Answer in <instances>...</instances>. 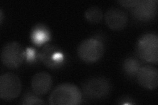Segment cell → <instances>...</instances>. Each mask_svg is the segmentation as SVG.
I'll return each instance as SVG.
<instances>
[{
	"label": "cell",
	"mask_w": 158,
	"mask_h": 105,
	"mask_svg": "<svg viewBox=\"0 0 158 105\" xmlns=\"http://www.w3.org/2000/svg\"><path fill=\"white\" fill-rule=\"evenodd\" d=\"M0 17H1V23H2V21H3V12H2V10H0Z\"/></svg>",
	"instance_id": "obj_17"
},
{
	"label": "cell",
	"mask_w": 158,
	"mask_h": 105,
	"mask_svg": "<svg viewBox=\"0 0 158 105\" xmlns=\"http://www.w3.org/2000/svg\"><path fill=\"white\" fill-rule=\"evenodd\" d=\"M136 75L138 83L142 87L154 89L157 87L158 71L156 67L146 65L140 68Z\"/></svg>",
	"instance_id": "obj_8"
},
{
	"label": "cell",
	"mask_w": 158,
	"mask_h": 105,
	"mask_svg": "<svg viewBox=\"0 0 158 105\" xmlns=\"http://www.w3.org/2000/svg\"><path fill=\"white\" fill-rule=\"evenodd\" d=\"M104 47L103 44L95 39H86L78 47V55L81 60L88 63L98 61L103 56Z\"/></svg>",
	"instance_id": "obj_4"
},
{
	"label": "cell",
	"mask_w": 158,
	"mask_h": 105,
	"mask_svg": "<svg viewBox=\"0 0 158 105\" xmlns=\"http://www.w3.org/2000/svg\"><path fill=\"white\" fill-rule=\"evenodd\" d=\"M85 15L88 22L95 24L100 22L102 21L103 18V13L100 7L92 6L86 10Z\"/></svg>",
	"instance_id": "obj_12"
},
{
	"label": "cell",
	"mask_w": 158,
	"mask_h": 105,
	"mask_svg": "<svg viewBox=\"0 0 158 105\" xmlns=\"http://www.w3.org/2000/svg\"><path fill=\"white\" fill-rule=\"evenodd\" d=\"M22 104H45L42 99H39L38 97L32 94H26L23 99L21 102Z\"/></svg>",
	"instance_id": "obj_14"
},
{
	"label": "cell",
	"mask_w": 158,
	"mask_h": 105,
	"mask_svg": "<svg viewBox=\"0 0 158 105\" xmlns=\"http://www.w3.org/2000/svg\"><path fill=\"white\" fill-rule=\"evenodd\" d=\"M127 13L119 8L113 7L106 12L105 21L107 26L114 30H120L124 28L128 22Z\"/></svg>",
	"instance_id": "obj_9"
},
{
	"label": "cell",
	"mask_w": 158,
	"mask_h": 105,
	"mask_svg": "<svg viewBox=\"0 0 158 105\" xmlns=\"http://www.w3.org/2000/svg\"><path fill=\"white\" fill-rule=\"evenodd\" d=\"M82 101L81 91L71 83H62L57 86L49 99L50 104L77 105Z\"/></svg>",
	"instance_id": "obj_1"
},
{
	"label": "cell",
	"mask_w": 158,
	"mask_h": 105,
	"mask_svg": "<svg viewBox=\"0 0 158 105\" xmlns=\"http://www.w3.org/2000/svg\"><path fill=\"white\" fill-rule=\"evenodd\" d=\"M123 68L125 71L131 76L137 74L138 71L140 68V64L137 59L135 58H128L127 59L124 64H123Z\"/></svg>",
	"instance_id": "obj_13"
},
{
	"label": "cell",
	"mask_w": 158,
	"mask_h": 105,
	"mask_svg": "<svg viewBox=\"0 0 158 105\" xmlns=\"http://www.w3.org/2000/svg\"><path fill=\"white\" fill-rule=\"evenodd\" d=\"M32 38L36 43H42L47 39V32L43 29H36L33 33Z\"/></svg>",
	"instance_id": "obj_15"
},
{
	"label": "cell",
	"mask_w": 158,
	"mask_h": 105,
	"mask_svg": "<svg viewBox=\"0 0 158 105\" xmlns=\"http://www.w3.org/2000/svg\"><path fill=\"white\" fill-rule=\"evenodd\" d=\"M121 5L126 8H132L137 3L138 0H127V1H118Z\"/></svg>",
	"instance_id": "obj_16"
},
{
	"label": "cell",
	"mask_w": 158,
	"mask_h": 105,
	"mask_svg": "<svg viewBox=\"0 0 158 105\" xmlns=\"http://www.w3.org/2000/svg\"><path fill=\"white\" fill-rule=\"evenodd\" d=\"M85 95L91 99H100L105 97L110 93L111 85L107 79L96 77L88 79L82 85Z\"/></svg>",
	"instance_id": "obj_3"
},
{
	"label": "cell",
	"mask_w": 158,
	"mask_h": 105,
	"mask_svg": "<svg viewBox=\"0 0 158 105\" xmlns=\"http://www.w3.org/2000/svg\"><path fill=\"white\" fill-rule=\"evenodd\" d=\"M21 88V82L16 74L6 73L0 77V97L2 99L9 101L17 98Z\"/></svg>",
	"instance_id": "obj_5"
},
{
	"label": "cell",
	"mask_w": 158,
	"mask_h": 105,
	"mask_svg": "<svg viewBox=\"0 0 158 105\" xmlns=\"http://www.w3.org/2000/svg\"><path fill=\"white\" fill-rule=\"evenodd\" d=\"M62 55L58 52H56L55 49L52 46H46L43 50L42 59L47 66L51 67L56 65L61 61L62 59Z\"/></svg>",
	"instance_id": "obj_11"
},
{
	"label": "cell",
	"mask_w": 158,
	"mask_h": 105,
	"mask_svg": "<svg viewBox=\"0 0 158 105\" xmlns=\"http://www.w3.org/2000/svg\"><path fill=\"white\" fill-rule=\"evenodd\" d=\"M132 13L135 18L143 21H149L157 13V1L155 0H138L132 8Z\"/></svg>",
	"instance_id": "obj_7"
},
{
	"label": "cell",
	"mask_w": 158,
	"mask_h": 105,
	"mask_svg": "<svg viewBox=\"0 0 158 105\" xmlns=\"http://www.w3.org/2000/svg\"><path fill=\"white\" fill-rule=\"evenodd\" d=\"M52 86V78L47 72H38L33 76L31 87L33 92L37 95H44Z\"/></svg>",
	"instance_id": "obj_10"
},
{
	"label": "cell",
	"mask_w": 158,
	"mask_h": 105,
	"mask_svg": "<svg viewBox=\"0 0 158 105\" xmlns=\"http://www.w3.org/2000/svg\"><path fill=\"white\" fill-rule=\"evenodd\" d=\"M137 53L144 61L157 64L158 37L153 34H147L139 39L136 46Z\"/></svg>",
	"instance_id": "obj_2"
},
{
	"label": "cell",
	"mask_w": 158,
	"mask_h": 105,
	"mask_svg": "<svg viewBox=\"0 0 158 105\" xmlns=\"http://www.w3.org/2000/svg\"><path fill=\"white\" fill-rule=\"evenodd\" d=\"M24 53L21 44L12 42L6 44L2 50L3 64L10 69L17 68L23 61Z\"/></svg>",
	"instance_id": "obj_6"
}]
</instances>
